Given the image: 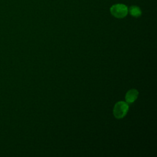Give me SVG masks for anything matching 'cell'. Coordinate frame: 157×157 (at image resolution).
<instances>
[{
    "label": "cell",
    "instance_id": "obj_4",
    "mask_svg": "<svg viewBox=\"0 0 157 157\" xmlns=\"http://www.w3.org/2000/svg\"><path fill=\"white\" fill-rule=\"evenodd\" d=\"M128 11L129 13L134 17H139L142 14V11L137 6H131Z\"/></svg>",
    "mask_w": 157,
    "mask_h": 157
},
{
    "label": "cell",
    "instance_id": "obj_2",
    "mask_svg": "<svg viewBox=\"0 0 157 157\" xmlns=\"http://www.w3.org/2000/svg\"><path fill=\"white\" fill-rule=\"evenodd\" d=\"M129 110V105L123 101L117 102L113 108V115L116 118L120 119L123 118Z\"/></svg>",
    "mask_w": 157,
    "mask_h": 157
},
{
    "label": "cell",
    "instance_id": "obj_3",
    "mask_svg": "<svg viewBox=\"0 0 157 157\" xmlns=\"http://www.w3.org/2000/svg\"><path fill=\"white\" fill-rule=\"evenodd\" d=\"M138 94H139V92L136 89H131V90H129L126 93V96H125L126 101L128 103H132L137 98Z\"/></svg>",
    "mask_w": 157,
    "mask_h": 157
},
{
    "label": "cell",
    "instance_id": "obj_1",
    "mask_svg": "<svg viewBox=\"0 0 157 157\" xmlns=\"http://www.w3.org/2000/svg\"><path fill=\"white\" fill-rule=\"evenodd\" d=\"M110 13L116 18H122L126 17L128 13V9L124 4H116L110 7Z\"/></svg>",
    "mask_w": 157,
    "mask_h": 157
}]
</instances>
